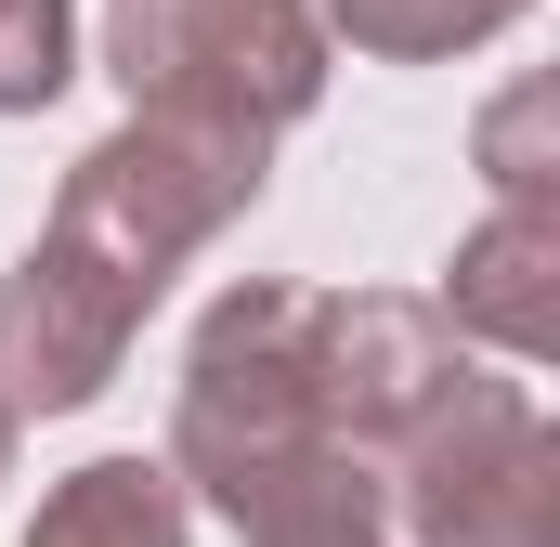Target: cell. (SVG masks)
<instances>
[{"label":"cell","mask_w":560,"mask_h":547,"mask_svg":"<svg viewBox=\"0 0 560 547\" xmlns=\"http://www.w3.org/2000/svg\"><path fill=\"white\" fill-rule=\"evenodd\" d=\"M482 183L495 209H560V156H548V79H522L495 118H482Z\"/></svg>","instance_id":"7c38bea8"},{"label":"cell","mask_w":560,"mask_h":547,"mask_svg":"<svg viewBox=\"0 0 560 547\" xmlns=\"http://www.w3.org/2000/svg\"><path fill=\"white\" fill-rule=\"evenodd\" d=\"M131 339H143V313L105 274L79 248H52V235H26V261L0 274V405H13V430L105 405L118 365H131Z\"/></svg>","instance_id":"8992f818"},{"label":"cell","mask_w":560,"mask_h":547,"mask_svg":"<svg viewBox=\"0 0 560 547\" xmlns=\"http://www.w3.org/2000/svg\"><path fill=\"white\" fill-rule=\"evenodd\" d=\"M535 0H313L326 53H365V66H456V53H495Z\"/></svg>","instance_id":"30bf717a"},{"label":"cell","mask_w":560,"mask_h":547,"mask_svg":"<svg viewBox=\"0 0 560 547\" xmlns=\"http://www.w3.org/2000/svg\"><path fill=\"white\" fill-rule=\"evenodd\" d=\"M326 66L313 0H105V79L156 118H235L275 143L326 105Z\"/></svg>","instance_id":"277c9868"},{"label":"cell","mask_w":560,"mask_h":547,"mask_svg":"<svg viewBox=\"0 0 560 547\" xmlns=\"http://www.w3.org/2000/svg\"><path fill=\"white\" fill-rule=\"evenodd\" d=\"M235 547H392V496L365 456L313 443L300 469H275L248 509H235Z\"/></svg>","instance_id":"9c48e42d"},{"label":"cell","mask_w":560,"mask_h":547,"mask_svg":"<svg viewBox=\"0 0 560 547\" xmlns=\"http://www.w3.org/2000/svg\"><path fill=\"white\" fill-rule=\"evenodd\" d=\"M326 443V417H313V287L300 274H235L209 313H196V339H183V379H170V482H183V509H209V522H235L275 469H300Z\"/></svg>","instance_id":"7a4b0ae2"},{"label":"cell","mask_w":560,"mask_h":547,"mask_svg":"<svg viewBox=\"0 0 560 547\" xmlns=\"http://www.w3.org/2000/svg\"><path fill=\"white\" fill-rule=\"evenodd\" d=\"M26 547H196V509H183V482L156 456H79L39 496Z\"/></svg>","instance_id":"ba28073f"},{"label":"cell","mask_w":560,"mask_h":547,"mask_svg":"<svg viewBox=\"0 0 560 547\" xmlns=\"http://www.w3.org/2000/svg\"><path fill=\"white\" fill-rule=\"evenodd\" d=\"M430 313L456 326V352L548 365L560 352V209H482L430 287Z\"/></svg>","instance_id":"52a82bcc"},{"label":"cell","mask_w":560,"mask_h":547,"mask_svg":"<svg viewBox=\"0 0 560 547\" xmlns=\"http://www.w3.org/2000/svg\"><path fill=\"white\" fill-rule=\"evenodd\" d=\"M456 379H469V352L418 287H313V417L339 456L378 469Z\"/></svg>","instance_id":"5b68a950"},{"label":"cell","mask_w":560,"mask_h":547,"mask_svg":"<svg viewBox=\"0 0 560 547\" xmlns=\"http://www.w3.org/2000/svg\"><path fill=\"white\" fill-rule=\"evenodd\" d=\"M79 79V0H0V118L66 105Z\"/></svg>","instance_id":"8fae6325"},{"label":"cell","mask_w":560,"mask_h":547,"mask_svg":"<svg viewBox=\"0 0 560 547\" xmlns=\"http://www.w3.org/2000/svg\"><path fill=\"white\" fill-rule=\"evenodd\" d=\"M261 183H275V143L235 131V118H156L131 105L105 143H79V170L52 183V248H79V261L105 274L131 313L170 300V274L196 261L222 222H248L261 209Z\"/></svg>","instance_id":"6da1fadb"},{"label":"cell","mask_w":560,"mask_h":547,"mask_svg":"<svg viewBox=\"0 0 560 547\" xmlns=\"http://www.w3.org/2000/svg\"><path fill=\"white\" fill-rule=\"evenodd\" d=\"M0 482H13V405H0Z\"/></svg>","instance_id":"4fadbf2b"},{"label":"cell","mask_w":560,"mask_h":547,"mask_svg":"<svg viewBox=\"0 0 560 547\" xmlns=\"http://www.w3.org/2000/svg\"><path fill=\"white\" fill-rule=\"evenodd\" d=\"M392 547H560V430L535 379L469 365L378 469Z\"/></svg>","instance_id":"3957f363"}]
</instances>
